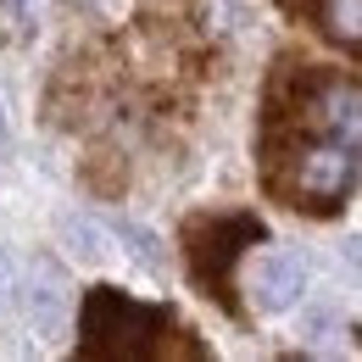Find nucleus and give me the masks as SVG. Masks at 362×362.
Segmentation results:
<instances>
[{"label":"nucleus","instance_id":"f257e3e1","mask_svg":"<svg viewBox=\"0 0 362 362\" xmlns=\"http://www.w3.org/2000/svg\"><path fill=\"white\" fill-rule=\"evenodd\" d=\"M262 179L284 206L307 218H329L357 195L362 151L301 129H262Z\"/></svg>","mask_w":362,"mask_h":362},{"label":"nucleus","instance_id":"f03ea898","mask_svg":"<svg viewBox=\"0 0 362 362\" xmlns=\"http://www.w3.org/2000/svg\"><path fill=\"white\" fill-rule=\"evenodd\" d=\"M179 317L168 307H145L123 290H90L78 313V351L84 357H195L201 346L179 340Z\"/></svg>","mask_w":362,"mask_h":362},{"label":"nucleus","instance_id":"7ed1b4c3","mask_svg":"<svg viewBox=\"0 0 362 362\" xmlns=\"http://www.w3.org/2000/svg\"><path fill=\"white\" fill-rule=\"evenodd\" d=\"M262 240H268V228L257 223L251 212H206V218H189L184 223V262H189V279L201 284V296H212L218 307L240 313V301H234V268Z\"/></svg>","mask_w":362,"mask_h":362},{"label":"nucleus","instance_id":"20e7f679","mask_svg":"<svg viewBox=\"0 0 362 362\" xmlns=\"http://www.w3.org/2000/svg\"><path fill=\"white\" fill-rule=\"evenodd\" d=\"M245 290H251V307L257 313H290L301 301V290H307V257L290 251V245L262 251L251 279H245Z\"/></svg>","mask_w":362,"mask_h":362},{"label":"nucleus","instance_id":"39448f33","mask_svg":"<svg viewBox=\"0 0 362 362\" xmlns=\"http://www.w3.org/2000/svg\"><path fill=\"white\" fill-rule=\"evenodd\" d=\"M296 11L313 17L329 45L362 56V0H296Z\"/></svg>","mask_w":362,"mask_h":362},{"label":"nucleus","instance_id":"423d86ee","mask_svg":"<svg viewBox=\"0 0 362 362\" xmlns=\"http://www.w3.org/2000/svg\"><path fill=\"white\" fill-rule=\"evenodd\" d=\"M340 251H346V262H351V268H362V234H357V240H346Z\"/></svg>","mask_w":362,"mask_h":362},{"label":"nucleus","instance_id":"0eeeda50","mask_svg":"<svg viewBox=\"0 0 362 362\" xmlns=\"http://www.w3.org/2000/svg\"><path fill=\"white\" fill-rule=\"evenodd\" d=\"M0 6H6L11 17H28V0H0Z\"/></svg>","mask_w":362,"mask_h":362},{"label":"nucleus","instance_id":"6e6552de","mask_svg":"<svg viewBox=\"0 0 362 362\" xmlns=\"http://www.w3.org/2000/svg\"><path fill=\"white\" fill-rule=\"evenodd\" d=\"M0 139H6V112H0Z\"/></svg>","mask_w":362,"mask_h":362}]
</instances>
